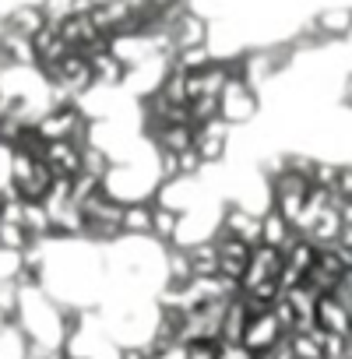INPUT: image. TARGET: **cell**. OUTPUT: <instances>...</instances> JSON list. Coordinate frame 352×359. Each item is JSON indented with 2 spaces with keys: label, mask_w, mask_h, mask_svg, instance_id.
Wrapping results in <instances>:
<instances>
[{
  "label": "cell",
  "mask_w": 352,
  "mask_h": 359,
  "mask_svg": "<svg viewBox=\"0 0 352 359\" xmlns=\"http://www.w3.org/2000/svg\"><path fill=\"white\" fill-rule=\"evenodd\" d=\"M285 338V331H282V324L275 320V313L268 310V313H261V317H250L247 320V331H243V345L254 352V355H261V352H271L278 341Z\"/></svg>",
  "instance_id": "cell-7"
},
{
  "label": "cell",
  "mask_w": 352,
  "mask_h": 359,
  "mask_svg": "<svg viewBox=\"0 0 352 359\" xmlns=\"http://www.w3.org/2000/svg\"><path fill=\"white\" fill-rule=\"evenodd\" d=\"M180 229H184V212H176V208L155 201V212H151V240H158V243H180Z\"/></svg>",
  "instance_id": "cell-14"
},
{
  "label": "cell",
  "mask_w": 352,
  "mask_h": 359,
  "mask_svg": "<svg viewBox=\"0 0 352 359\" xmlns=\"http://www.w3.org/2000/svg\"><path fill=\"white\" fill-rule=\"evenodd\" d=\"M148 4H151L155 11H169V8H180V4H187V0H148Z\"/></svg>",
  "instance_id": "cell-33"
},
{
  "label": "cell",
  "mask_w": 352,
  "mask_h": 359,
  "mask_svg": "<svg viewBox=\"0 0 352 359\" xmlns=\"http://www.w3.org/2000/svg\"><path fill=\"white\" fill-rule=\"evenodd\" d=\"M4 25H8V32H18V36H29L32 39L36 32L46 29V15H43L39 4H18V8H11L4 15Z\"/></svg>",
  "instance_id": "cell-12"
},
{
  "label": "cell",
  "mask_w": 352,
  "mask_h": 359,
  "mask_svg": "<svg viewBox=\"0 0 352 359\" xmlns=\"http://www.w3.org/2000/svg\"><path fill=\"white\" fill-rule=\"evenodd\" d=\"M310 187H313V184H306L303 176H296V172H282L278 180H271V184H268L271 208H275V212H282L289 222H296V219L303 215V208H306Z\"/></svg>",
  "instance_id": "cell-2"
},
{
  "label": "cell",
  "mask_w": 352,
  "mask_h": 359,
  "mask_svg": "<svg viewBox=\"0 0 352 359\" xmlns=\"http://www.w3.org/2000/svg\"><path fill=\"white\" fill-rule=\"evenodd\" d=\"M257 359H268V352H261V355H257Z\"/></svg>",
  "instance_id": "cell-37"
},
{
  "label": "cell",
  "mask_w": 352,
  "mask_h": 359,
  "mask_svg": "<svg viewBox=\"0 0 352 359\" xmlns=\"http://www.w3.org/2000/svg\"><path fill=\"white\" fill-rule=\"evenodd\" d=\"M292 236H296V229H292V222H289L282 212H275V208H264V212H261V243H264V247L282 250Z\"/></svg>",
  "instance_id": "cell-13"
},
{
  "label": "cell",
  "mask_w": 352,
  "mask_h": 359,
  "mask_svg": "<svg viewBox=\"0 0 352 359\" xmlns=\"http://www.w3.org/2000/svg\"><path fill=\"white\" fill-rule=\"evenodd\" d=\"M338 162H327V158H317V165H313V187H324V191H331L334 184H338Z\"/></svg>",
  "instance_id": "cell-26"
},
{
  "label": "cell",
  "mask_w": 352,
  "mask_h": 359,
  "mask_svg": "<svg viewBox=\"0 0 352 359\" xmlns=\"http://www.w3.org/2000/svg\"><path fill=\"white\" fill-rule=\"evenodd\" d=\"M289 338V348L296 359H324V331L313 327V331H292L285 334Z\"/></svg>",
  "instance_id": "cell-20"
},
{
  "label": "cell",
  "mask_w": 352,
  "mask_h": 359,
  "mask_svg": "<svg viewBox=\"0 0 352 359\" xmlns=\"http://www.w3.org/2000/svg\"><path fill=\"white\" fill-rule=\"evenodd\" d=\"M324 359H345V334H324Z\"/></svg>",
  "instance_id": "cell-29"
},
{
  "label": "cell",
  "mask_w": 352,
  "mask_h": 359,
  "mask_svg": "<svg viewBox=\"0 0 352 359\" xmlns=\"http://www.w3.org/2000/svg\"><path fill=\"white\" fill-rule=\"evenodd\" d=\"M334 243L352 250V222H341V233H338V240H334Z\"/></svg>",
  "instance_id": "cell-32"
},
{
  "label": "cell",
  "mask_w": 352,
  "mask_h": 359,
  "mask_svg": "<svg viewBox=\"0 0 352 359\" xmlns=\"http://www.w3.org/2000/svg\"><path fill=\"white\" fill-rule=\"evenodd\" d=\"M187 254H191L194 278H215L219 275V247H215V240H201L198 247H187Z\"/></svg>",
  "instance_id": "cell-18"
},
{
  "label": "cell",
  "mask_w": 352,
  "mask_h": 359,
  "mask_svg": "<svg viewBox=\"0 0 352 359\" xmlns=\"http://www.w3.org/2000/svg\"><path fill=\"white\" fill-rule=\"evenodd\" d=\"M184 359H215V345H212V341H194V345H184Z\"/></svg>",
  "instance_id": "cell-30"
},
{
  "label": "cell",
  "mask_w": 352,
  "mask_h": 359,
  "mask_svg": "<svg viewBox=\"0 0 352 359\" xmlns=\"http://www.w3.org/2000/svg\"><path fill=\"white\" fill-rule=\"evenodd\" d=\"M187 120L191 127H205L212 120H219V95H198L187 102Z\"/></svg>",
  "instance_id": "cell-24"
},
{
  "label": "cell",
  "mask_w": 352,
  "mask_h": 359,
  "mask_svg": "<svg viewBox=\"0 0 352 359\" xmlns=\"http://www.w3.org/2000/svg\"><path fill=\"white\" fill-rule=\"evenodd\" d=\"M43 162L53 176H78L81 172V148L74 141H46Z\"/></svg>",
  "instance_id": "cell-9"
},
{
  "label": "cell",
  "mask_w": 352,
  "mask_h": 359,
  "mask_svg": "<svg viewBox=\"0 0 352 359\" xmlns=\"http://www.w3.org/2000/svg\"><path fill=\"white\" fill-rule=\"evenodd\" d=\"M215 359H257L243 341H215Z\"/></svg>",
  "instance_id": "cell-28"
},
{
  "label": "cell",
  "mask_w": 352,
  "mask_h": 359,
  "mask_svg": "<svg viewBox=\"0 0 352 359\" xmlns=\"http://www.w3.org/2000/svg\"><path fill=\"white\" fill-rule=\"evenodd\" d=\"M278 271H282V254L271 250V247H264V243H257L250 250V261H247V275L240 282V292H250V289H257L264 282H278Z\"/></svg>",
  "instance_id": "cell-5"
},
{
  "label": "cell",
  "mask_w": 352,
  "mask_h": 359,
  "mask_svg": "<svg viewBox=\"0 0 352 359\" xmlns=\"http://www.w3.org/2000/svg\"><path fill=\"white\" fill-rule=\"evenodd\" d=\"M36 240L29 236V229L22 222H0V254L8 257H22Z\"/></svg>",
  "instance_id": "cell-21"
},
{
  "label": "cell",
  "mask_w": 352,
  "mask_h": 359,
  "mask_svg": "<svg viewBox=\"0 0 352 359\" xmlns=\"http://www.w3.org/2000/svg\"><path fill=\"white\" fill-rule=\"evenodd\" d=\"M162 275H165V289H184V285L194 278V268H191V254H187V247H180V243H169V247H165Z\"/></svg>",
  "instance_id": "cell-11"
},
{
  "label": "cell",
  "mask_w": 352,
  "mask_h": 359,
  "mask_svg": "<svg viewBox=\"0 0 352 359\" xmlns=\"http://www.w3.org/2000/svg\"><path fill=\"white\" fill-rule=\"evenodd\" d=\"M268 359H296V355H292V348H289V338H282V341L268 352Z\"/></svg>",
  "instance_id": "cell-31"
},
{
  "label": "cell",
  "mask_w": 352,
  "mask_h": 359,
  "mask_svg": "<svg viewBox=\"0 0 352 359\" xmlns=\"http://www.w3.org/2000/svg\"><path fill=\"white\" fill-rule=\"evenodd\" d=\"M53 359H74V355H71V352H67V348H60V352H57V355H53Z\"/></svg>",
  "instance_id": "cell-36"
},
{
  "label": "cell",
  "mask_w": 352,
  "mask_h": 359,
  "mask_svg": "<svg viewBox=\"0 0 352 359\" xmlns=\"http://www.w3.org/2000/svg\"><path fill=\"white\" fill-rule=\"evenodd\" d=\"M219 233L236 236V240H243L247 247H257V243H261V215H254V212H250L247 205H240V201H226L222 219H219Z\"/></svg>",
  "instance_id": "cell-3"
},
{
  "label": "cell",
  "mask_w": 352,
  "mask_h": 359,
  "mask_svg": "<svg viewBox=\"0 0 352 359\" xmlns=\"http://www.w3.org/2000/svg\"><path fill=\"white\" fill-rule=\"evenodd\" d=\"M194 151L205 162V169L219 165L226 158V151H229V123L219 116V120H212L205 127H194Z\"/></svg>",
  "instance_id": "cell-4"
},
{
  "label": "cell",
  "mask_w": 352,
  "mask_h": 359,
  "mask_svg": "<svg viewBox=\"0 0 352 359\" xmlns=\"http://www.w3.org/2000/svg\"><path fill=\"white\" fill-rule=\"evenodd\" d=\"M22 226L29 229L32 240H50L53 236V222H50V212L39 205V201H25V212H22Z\"/></svg>",
  "instance_id": "cell-23"
},
{
  "label": "cell",
  "mask_w": 352,
  "mask_h": 359,
  "mask_svg": "<svg viewBox=\"0 0 352 359\" xmlns=\"http://www.w3.org/2000/svg\"><path fill=\"white\" fill-rule=\"evenodd\" d=\"M317 327L324 334H348L352 331V313L334 292L317 296Z\"/></svg>",
  "instance_id": "cell-8"
},
{
  "label": "cell",
  "mask_w": 352,
  "mask_h": 359,
  "mask_svg": "<svg viewBox=\"0 0 352 359\" xmlns=\"http://www.w3.org/2000/svg\"><path fill=\"white\" fill-rule=\"evenodd\" d=\"M176 162H180V176H184V180H198V176L205 172V162L198 158V151H194V148L180 151V155H176Z\"/></svg>",
  "instance_id": "cell-27"
},
{
  "label": "cell",
  "mask_w": 352,
  "mask_h": 359,
  "mask_svg": "<svg viewBox=\"0 0 352 359\" xmlns=\"http://www.w3.org/2000/svg\"><path fill=\"white\" fill-rule=\"evenodd\" d=\"M151 212H155V201H127L123 205V236L151 240Z\"/></svg>",
  "instance_id": "cell-15"
},
{
  "label": "cell",
  "mask_w": 352,
  "mask_h": 359,
  "mask_svg": "<svg viewBox=\"0 0 352 359\" xmlns=\"http://www.w3.org/2000/svg\"><path fill=\"white\" fill-rule=\"evenodd\" d=\"M60 36H64V43H67L74 53H81V50H88L95 39H102V32L95 29V22H92L88 15H67V18L60 22Z\"/></svg>",
  "instance_id": "cell-10"
},
{
  "label": "cell",
  "mask_w": 352,
  "mask_h": 359,
  "mask_svg": "<svg viewBox=\"0 0 352 359\" xmlns=\"http://www.w3.org/2000/svg\"><path fill=\"white\" fill-rule=\"evenodd\" d=\"M212 60H215V50H212V46H191V50L172 53V64H176V67H184L187 74H194V71L208 67Z\"/></svg>",
  "instance_id": "cell-25"
},
{
  "label": "cell",
  "mask_w": 352,
  "mask_h": 359,
  "mask_svg": "<svg viewBox=\"0 0 352 359\" xmlns=\"http://www.w3.org/2000/svg\"><path fill=\"white\" fill-rule=\"evenodd\" d=\"M92 74H95V85L99 88H109V92L127 85V64H120L109 50L99 53V57H92Z\"/></svg>",
  "instance_id": "cell-16"
},
{
  "label": "cell",
  "mask_w": 352,
  "mask_h": 359,
  "mask_svg": "<svg viewBox=\"0 0 352 359\" xmlns=\"http://www.w3.org/2000/svg\"><path fill=\"white\" fill-rule=\"evenodd\" d=\"M345 359H352V331L345 334Z\"/></svg>",
  "instance_id": "cell-35"
},
{
  "label": "cell",
  "mask_w": 352,
  "mask_h": 359,
  "mask_svg": "<svg viewBox=\"0 0 352 359\" xmlns=\"http://www.w3.org/2000/svg\"><path fill=\"white\" fill-rule=\"evenodd\" d=\"M169 39H172V53L191 50V46H208V18L187 8L169 25Z\"/></svg>",
  "instance_id": "cell-6"
},
{
  "label": "cell",
  "mask_w": 352,
  "mask_h": 359,
  "mask_svg": "<svg viewBox=\"0 0 352 359\" xmlns=\"http://www.w3.org/2000/svg\"><path fill=\"white\" fill-rule=\"evenodd\" d=\"M313 22H317V29L324 32L327 43L331 39H348V32H352V8H327Z\"/></svg>",
  "instance_id": "cell-17"
},
{
  "label": "cell",
  "mask_w": 352,
  "mask_h": 359,
  "mask_svg": "<svg viewBox=\"0 0 352 359\" xmlns=\"http://www.w3.org/2000/svg\"><path fill=\"white\" fill-rule=\"evenodd\" d=\"M243 331H247V310H243V299L233 296L226 303V313H222L219 341H243Z\"/></svg>",
  "instance_id": "cell-19"
},
{
  "label": "cell",
  "mask_w": 352,
  "mask_h": 359,
  "mask_svg": "<svg viewBox=\"0 0 352 359\" xmlns=\"http://www.w3.org/2000/svg\"><path fill=\"white\" fill-rule=\"evenodd\" d=\"M109 169H113V155H109L99 141H88V144L81 148V172H88V176H95V180H106Z\"/></svg>",
  "instance_id": "cell-22"
},
{
  "label": "cell",
  "mask_w": 352,
  "mask_h": 359,
  "mask_svg": "<svg viewBox=\"0 0 352 359\" xmlns=\"http://www.w3.org/2000/svg\"><path fill=\"white\" fill-rule=\"evenodd\" d=\"M261 109V92L250 88L243 78H229L226 88L219 92V116L229 123V127H240L247 120H254Z\"/></svg>",
  "instance_id": "cell-1"
},
{
  "label": "cell",
  "mask_w": 352,
  "mask_h": 359,
  "mask_svg": "<svg viewBox=\"0 0 352 359\" xmlns=\"http://www.w3.org/2000/svg\"><path fill=\"white\" fill-rule=\"evenodd\" d=\"M341 99H345V106H352V74L345 78V88H341Z\"/></svg>",
  "instance_id": "cell-34"
}]
</instances>
